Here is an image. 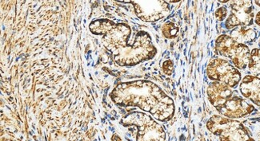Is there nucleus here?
I'll use <instances>...</instances> for the list:
<instances>
[{
    "label": "nucleus",
    "mask_w": 260,
    "mask_h": 141,
    "mask_svg": "<svg viewBox=\"0 0 260 141\" xmlns=\"http://www.w3.org/2000/svg\"><path fill=\"white\" fill-rule=\"evenodd\" d=\"M111 97L119 106H138L164 122L170 120L175 112L172 98L149 81L121 83L114 88Z\"/></svg>",
    "instance_id": "f257e3e1"
},
{
    "label": "nucleus",
    "mask_w": 260,
    "mask_h": 141,
    "mask_svg": "<svg viewBox=\"0 0 260 141\" xmlns=\"http://www.w3.org/2000/svg\"><path fill=\"white\" fill-rule=\"evenodd\" d=\"M208 100L222 116L229 119H238L251 114L254 106L241 97L235 95L230 87L213 81L208 88Z\"/></svg>",
    "instance_id": "f03ea898"
},
{
    "label": "nucleus",
    "mask_w": 260,
    "mask_h": 141,
    "mask_svg": "<svg viewBox=\"0 0 260 141\" xmlns=\"http://www.w3.org/2000/svg\"><path fill=\"white\" fill-rule=\"evenodd\" d=\"M156 48L153 45L151 36L144 31H140L132 44L113 56L119 66H135L155 56Z\"/></svg>",
    "instance_id": "7ed1b4c3"
},
{
    "label": "nucleus",
    "mask_w": 260,
    "mask_h": 141,
    "mask_svg": "<svg viewBox=\"0 0 260 141\" xmlns=\"http://www.w3.org/2000/svg\"><path fill=\"white\" fill-rule=\"evenodd\" d=\"M207 128L219 136L220 141H254L248 130L240 121L214 115L208 120Z\"/></svg>",
    "instance_id": "20e7f679"
},
{
    "label": "nucleus",
    "mask_w": 260,
    "mask_h": 141,
    "mask_svg": "<svg viewBox=\"0 0 260 141\" xmlns=\"http://www.w3.org/2000/svg\"><path fill=\"white\" fill-rule=\"evenodd\" d=\"M120 123L125 127H137V141L165 140V132L162 127L148 115L134 112L125 116Z\"/></svg>",
    "instance_id": "39448f33"
},
{
    "label": "nucleus",
    "mask_w": 260,
    "mask_h": 141,
    "mask_svg": "<svg viewBox=\"0 0 260 141\" xmlns=\"http://www.w3.org/2000/svg\"><path fill=\"white\" fill-rule=\"evenodd\" d=\"M215 51L221 56L232 61L235 67L244 70L248 66L251 51L245 44L240 43L226 34L219 36L215 41Z\"/></svg>",
    "instance_id": "423d86ee"
},
{
    "label": "nucleus",
    "mask_w": 260,
    "mask_h": 141,
    "mask_svg": "<svg viewBox=\"0 0 260 141\" xmlns=\"http://www.w3.org/2000/svg\"><path fill=\"white\" fill-rule=\"evenodd\" d=\"M207 74L210 79L236 88L241 81V74L237 68L222 59H213L210 61Z\"/></svg>",
    "instance_id": "0eeeda50"
},
{
    "label": "nucleus",
    "mask_w": 260,
    "mask_h": 141,
    "mask_svg": "<svg viewBox=\"0 0 260 141\" xmlns=\"http://www.w3.org/2000/svg\"><path fill=\"white\" fill-rule=\"evenodd\" d=\"M231 14L226 19L225 27L228 30L238 27H249L254 20V6L251 1L230 2Z\"/></svg>",
    "instance_id": "6e6552de"
},
{
    "label": "nucleus",
    "mask_w": 260,
    "mask_h": 141,
    "mask_svg": "<svg viewBox=\"0 0 260 141\" xmlns=\"http://www.w3.org/2000/svg\"><path fill=\"white\" fill-rule=\"evenodd\" d=\"M136 15L144 22L152 23L162 19L169 12V4L164 1L131 2Z\"/></svg>",
    "instance_id": "1a4fd4ad"
},
{
    "label": "nucleus",
    "mask_w": 260,
    "mask_h": 141,
    "mask_svg": "<svg viewBox=\"0 0 260 141\" xmlns=\"http://www.w3.org/2000/svg\"><path fill=\"white\" fill-rule=\"evenodd\" d=\"M240 90L244 98L260 106V78L245 76L240 83Z\"/></svg>",
    "instance_id": "9d476101"
},
{
    "label": "nucleus",
    "mask_w": 260,
    "mask_h": 141,
    "mask_svg": "<svg viewBox=\"0 0 260 141\" xmlns=\"http://www.w3.org/2000/svg\"><path fill=\"white\" fill-rule=\"evenodd\" d=\"M231 37L240 43H251L256 39L257 33L251 27H238L231 31Z\"/></svg>",
    "instance_id": "9b49d317"
},
{
    "label": "nucleus",
    "mask_w": 260,
    "mask_h": 141,
    "mask_svg": "<svg viewBox=\"0 0 260 141\" xmlns=\"http://www.w3.org/2000/svg\"><path fill=\"white\" fill-rule=\"evenodd\" d=\"M248 68L252 76L260 78V49L251 51Z\"/></svg>",
    "instance_id": "f8f14e48"
},
{
    "label": "nucleus",
    "mask_w": 260,
    "mask_h": 141,
    "mask_svg": "<svg viewBox=\"0 0 260 141\" xmlns=\"http://www.w3.org/2000/svg\"><path fill=\"white\" fill-rule=\"evenodd\" d=\"M178 30H179L178 27H176L172 23H166L162 27V33H164V36L168 38L176 37Z\"/></svg>",
    "instance_id": "ddd939ff"
},
{
    "label": "nucleus",
    "mask_w": 260,
    "mask_h": 141,
    "mask_svg": "<svg viewBox=\"0 0 260 141\" xmlns=\"http://www.w3.org/2000/svg\"><path fill=\"white\" fill-rule=\"evenodd\" d=\"M226 16H228V9L225 7H221L219 9L216 10L215 17L218 20L222 22L226 19Z\"/></svg>",
    "instance_id": "4468645a"
},
{
    "label": "nucleus",
    "mask_w": 260,
    "mask_h": 141,
    "mask_svg": "<svg viewBox=\"0 0 260 141\" xmlns=\"http://www.w3.org/2000/svg\"><path fill=\"white\" fill-rule=\"evenodd\" d=\"M162 69H164L165 74H168V75H171L173 73L174 70L173 62L171 60L166 61L164 63Z\"/></svg>",
    "instance_id": "2eb2a0df"
},
{
    "label": "nucleus",
    "mask_w": 260,
    "mask_h": 141,
    "mask_svg": "<svg viewBox=\"0 0 260 141\" xmlns=\"http://www.w3.org/2000/svg\"><path fill=\"white\" fill-rule=\"evenodd\" d=\"M255 23L260 27V12H258L255 16Z\"/></svg>",
    "instance_id": "dca6fc26"
},
{
    "label": "nucleus",
    "mask_w": 260,
    "mask_h": 141,
    "mask_svg": "<svg viewBox=\"0 0 260 141\" xmlns=\"http://www.w3.org/2000/svg\"><path fill=\"white\" fill-rule=\"evenodd\" d=\"M255 4L260 8V1H255Z\"/></svg>",
    "instance_id": "f3484780"
},
{
    "label": "nucleus",
    "mask_w": 260,
    "mask_h": 141,
    "mask_svg": "<svg viewBox=\"0 0 260 141\" xmlns=\"http://www.w3.org/2000/svg\"><path fill=\"white\" fill-rule=\"evenodd\" d=\"M259 45H260V39H259Z\"/></svg>",
    "instance_id": "a211bd4d"
}]
</instances>
